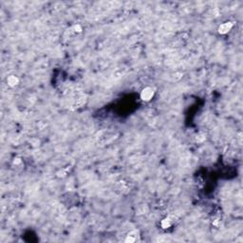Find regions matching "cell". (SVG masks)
I'll list each match as a JSON object with an SVG mask.
<instances>
[{
	"instance_id": "7",
	"label": "cell",
	"mask_w": 243,
	"mask_h": 243,
	"mask_svg": "<svg viewBox=\"0 0 243 243\" xmlns=\"http://www.w3.org/2000/svg\"><path fill=\"white\" fill-rule=\"evenodd\" d=\"M15 164H18V163H20L21 162V160L20 159H14V162H13Z\"/></svg>"
},
{
	"instance_id": "2",
	"label": "cell",
	"mask_w": 243,
	"mask_h": 243,
	"mask_svg": "<svg viewBox=\"0 0 243 243\" xmlns=\"http://www.w3.org/2000/svg\"><path fill=\"white\" fill-rule=\"evenodd\" d=\"M234 24L232 23V22H225V23L221 24L219 27H218V34H228V32L232 30V28H233Z\"/></svg>"
},
{
	"instance_id": "1",
	"label": "cell",
	"mask_w": 243,
	"mask_h": 243,
	"mask_svg": "<svg viewBox=\"0 0 243 243\" xmlns=\"http://www.w3.org/2000/svg\"><path fill=\"white\" fill-rule=\"evenodd\" d=\"M154 93H155V91H154V88H152L150 86H146V87L143 88V89L142 90V92H141V99L145 102L150 101L151 99L153 98V96H154Z\"/></svg>"
},
{
	"instance_id": "6",
	"label": "cell",
	"mask_w": 243,
	"mask_h": 243,
	"mask_svg": "<svg viewBox=\"0 0 243 243\" xmlns=\"http://www.w3.org/2000/svg\"><path fill=\"white\" fill-rule=\"evenodd\" d=\"M71 30H72L74 32H81L83 31L82 27L80 25H74L72 28H71Z\"/></svg>"
},
{
	"instance_id": "4",
	"label": "cell",
	"mask_w": 243,
	"mask_h": 243,
	"mask_svg": "<svg viewBox=\"0 0 243 243\" xmlns=\"http://www.w3.org/2000/svg\"><path fill=\"white\" fill-rule=\"evenodd\" d=\"M19 83V79L17 78L16 76L14 75H10L8 78H7V84L10 86H17Z\"/></svg>"
},
{
	"instance_id": "5",
	"label": "cell",
	"mask_w": 243,
	"mask_h": 243,
	"mask_svg": "<svg viewBox=\"0 0 243 243\" xmlns=\"http://www.w3.org/2000/svg\"><path fill=\"white\" fill-rule=\"evenodd\" d=\"M161 225H162V227L163 229H167V228H169L170 226H171V220L169 218H164V219L162 220Z\"/></svg>"
},
{
	"instance_id": "3",
	"label": "cell",
	"mask_w": 243,
	"mask_h": 243,
	"mask_svg": "<svg viewBox=\"0 0 243 243\" xmlns=\"http://www.w3.org/2000/svg\"><path fill=\"white\" fill-rule=\"evenodd\" d=\"M137 239H138V232L136 231H133L129 233L127 236H126L124 241L127 242V243H133L135 241H137Z\"/></svg>"
}]
</instances>
